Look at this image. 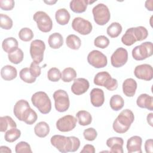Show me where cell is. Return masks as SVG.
<instances>
[{
  "instance_id": "obj_40",
  "label": "cell",
  "mask_w": 153,
  "mask_h": 153,
  "mask_svg": "<svg viewBox=\"0 0 153 153\" xmlns=\"http://www.w3.org/2000/svg\"><path fill=\"white\" fill-rule=\"evenodd\" d=\"M33 33L32 30L28 27H23L19 32V38L25 42H28L33 38Z\"/></svg>"
},
{
  "instance_id": "obj_48",
  "label": "cell",
  "mask_w": 153,
  "mask_h": 153,
  "mask_svg": "<svg viewBox=\"0 0 153 153\" xmlns=\"http://www.w3.org/2000/svg\"><path fill=\"white\" fill-rule=\"evenodd\" d=\"M153 140L149 139L146 140L145 143V149L146 153H152L153 152Z\"/></svg>"
},
{
  "instance_id": "obj_10",
  "label": "cell",
  "mask_w": 153,
  "mask_h": 153,
  "mask_svg": "<svg viewBox=\"0 0 153 153\" xmlns=\"http://www.w3.org/2000/svg\"><path fill=\"white\" fill-rule=\"evenodd\" d=\"M88 63L96 68L105 67L108 63L106 56L99 50H93L87 56Z\"/></svg>"
},
{
  "instance_id": "obj_14",
  "label": "cell",
  "mask_w": 153,
  "mask_h": 153,
  "mask_svg": "<svg viewBox=\"0 0 153 153\" xmlns=\"http://www.w3.org/2000/svg\"><path fill=\"white\" fill-rule=\"evenodd\" d=\"M134 74L138 79L145 81H151L153 78L152 67L148 64L137 65L134 68Z\"/></svg>"
},
{
  "instance_id": "obj_11",
  "label": "cell",
  "mask_w": 153,
  "mask_h": 153,
  "mask_svg": "<svg viewBox=\"0 0 153 153\" xmlns=\"http://www.w3.org/2000/svg\"><path fill=\"white\" fill-rule=\"evenodd\" d=\"M72 27L75 31L83 35L90 33L93 29L92 25L88 20L79 17L74 19L72 22Z\"/></svg>"
},
{
  "instance_id": "obj_22",
  "label": "cell",
  "mask_w": 153,
  "mask_h": 153,
  "mask_svg": "<svg viewBox=\"0 0 153 153\" xmlns=\"http://www.w3.org/2000/svg\"><path fill=\"white\" fill-rule=\"evenodd\" d=\"M89 2L88 0H72L69 4L70 8L76 13H84L85 11Z\"/></svg>"
},
{
  "instance_id": "obj_9",
  "label": "cell",
  "mask_w": 153,
  "mask_h": 153,
  "mask_svg": "<svg viewBox=\"0 0 153 153\" xmlns=\"http://www.w3.org/2000/svg\"><path fill=\"white\" fill-rule=\"evenodd\" d=\"M54 106L56 109L59 112L66 111L70 105L68 93L63 90H57L53 93Z\"/></svg>"
},
{
  "instance_id": "obj_19",
  "label": "cell",
  "mask_w": 153,
  "mask_h": 153,
  "mask_svg": "<svg viewBox=\"0 0 153 153\" xmlns=\"http://www.w3.org/2000/svg\"><path fill=\"white\" fill-rule=\"evenodd\" d=\"M137 105L141 108H145L149 111L153 110V97L146 94H141L137 98Z\"/></svg>"
},
{
  "instance_id": "obj_17",
  "label": "cell",
  "mask_w": 153,
  "mask_h": 153,
  "mask_svg": "<svg viewBox=\"0 0 153 153\" xmlns=\"http://www.w3.org/2000/svg\"><path fill=\"white\" fill-rule=\"evenodd\" d=\"M90 101L94 107H100L103 105L105 102L103 91L99 88H94L91 90L90 93Z\"/></svg>"
},
{
  "instance_id": "obj_49",
  "label": "cell",
  "mask_w": 153,
  "mask_h": 153,
  "mask_svg": "<svg viewBox=\"0 0 153 153\" xmlns=\"http://www.w3.org/2000/svg\"><path fill=\"white\" fill-rule=\"evenodd\" d=\"M81 153H94L95 148L94 146L90 144H87L84 146L80 152Z\"/></svg>"
},
{
  "instance_id": "obj_21",
  "label": "cell",
  "mask_w": 153,
  "mask_h": 153,
  "mask_svg": "<svg viewBox=\"0 0 153 153\" xmlns=\"http://www.w3.org/2000/svg\"><path fill=\"white\" fill-rule=\"evenodd\" d=\"M30 108V105L27 101L24 99H21L17 101L13 109V112L16 117L20 121H21L22 115L25 111Z\"/></svg>"
},
{
  "instance_id": "obj_26",
  "label": "cell",
  "mask_w": 153,
  "mask_h": 153,
  "mask_svg": "<svg viewBox=\"0 0 153 153\" xmlns=\"http://www.w3.org/2000/svg\"><path fill=\"white\" fill-rule=\"evenodd\" d=\"M19 43L17 40L13 37H9L4 39L2 42L3 50L8 54L18 48Z\"/></svg>"
},
{
  "instance_id": "obj_3",
  "label": "cell",
  "mask_w": 153,
  "mask_h": 153,
  "mask_svg": "<svg viewBox=\"0 0 153 153\" xmlns=\"http://www.w3.org/2000/svg\"><path fill=\"white\" fill-rule=\"evenodd\" d=\"M31 102L39 111L43 114H48L51 110V102L47 94L44 91L35 93L32 97Z\"/></svg>"
},
{
  "instance_id": "obj_50",
  "label": "cell",
  "mask_w": 153,
  "mask_h": 153,
  "mask_svg": "<svg viewBox=\"0 0 153 153\" xmlns=\"http://www.w3.org/2000/svg\"><path fill=\"white\" fill-rule=\"evenodd\" d=\"M153 1L152 0H149V1H146L145 2V7L148 9L149 11H153V5H152Z\"/></svg>"
},
{
  "instance_id": "obj_38",
  "label": "cell",
  "mask_w": 153,
  "mask_h": 153,
  "mask_svg": "<svg viewBox=\"0 0 153 153\" xmlns=\"http://www.w3.org/2000/svg\"><path fill=\"white\" fill-rule=\"evenodd\" d=\"M20 78L24 82L29 84L33 83L36 81V78L33 76L30 72L29 68H24L20 71Z\"/></svg>"
},
{
  "instance_id": "obj_6",
  "label": "cell",
  "mask_w": 153,
  "mask_h": 153,
  "mask_svg": "<svg viewBox=\"0 0 153 153\" xmlns=\"http://www.w3.org/2000/svg\"><path fill=\"white\" fill-rule=\"evenodd\" d=\"M133 59L136 60H143L149 57L153 54V45L151 42H144L136 46L131 52Z\"/></svg>"
},
{
  "instance_id": "obj_41",
  "label": "cell",
  "mask_w": 153,
  "mask_h": 153,
  "mask_svg": "<svg viewBox=\"0 0 153 153\" xmlns=\"http://www.w3.org/2000/svg\"><path fill=\"white\" fill-rule=\"evenodd\" d=\"M0 26L2 29L10 30L13 27V20L7 15L1 13L0 14Z\"/></svg>"
},
{
  "instance_id": "obj_33",
  "label": "cell",
  "mask_w": 153,
  "mask_h": 153,
  "mask_svg": "<svg viewBox=\"0 0 153 153\" xmlns=\"http://www.w3.org/2000/svg\"><path fill=\"white\" fill-rule=\"evenodd\" d=\"M137 41L133 32V27L128 29L121 38V42L127 46H130Z\"/></svg>"
},
{
  "instance_id": "obj_24",
  "label": "cell",
  "mask_w": 153,
  "mask_h": 153,
  "mask_svg": "<svg viewBox=\"0 0 153 153\" xmlns=\"http://www.w3.org/2000/svg\"><path fill=\"white\" fill-rule=\"evenodd\" d=\"M70 14L65 8H60L55 13V19L56 22L60 25H67L70 20Z\"/></svg>"
},
{
  "instance_id": "obj_32",
  "label": "cell",
  "mask_w": 153,
  "mask_h": 153,
  "mask_svg": "<svg viewBox=\"0 0 153 153\" xmlns=\"http://www.w3.org/2000/svg\"><path fill=\"white\" fill-rule=\"evenodd\" d=\"M109 104L112 110L118 111L123 108L124 100L120 95L115 94L111 97Z\"/></svg>"
},
{
  "instance_id": "obj_23",
  "label": "cell",
  "mask_w": 153,
  "mask_h": 153,
  "mask_svg": "<svg viewBox=\"0 0 153 153\" xmlns=\"http://www.w3.org/2000/svg\"><path fill=\"white\" fill-rule=\"evenodd\" d=\"M17 75V69L11 65H5L1 70V75L3 79L11 81L16 78Z\"/></svg>"
},
{
  "instance_id": "obj_47",
  "label": "cell",
  "mask_w": 153,
  "mask_h": 153,
  "mask_svg": "<svg viewBox=\"0 0 153 153\" xmlns=\"http://www.w3.org/2000/svg\"><path fill=\"white\" fill-rule=\"evenodd\" d=\"M29 70L32 75L35 78L41 75V67L38 64H36L33 62L31 63L30 65Z\"/></svg>"
},
{
  "instance_id": "obj_46",
  "label": "cell",
  "mask_w": 153,
  "mask_h": 153,
  "mask_svg": "<svg viewBox=\"0 0 153 153\" xmlns=\"http://www.w3.org/2000/svg\"><path fill=\"white\" fill-rule=\"evenodd\" d=\"M15 5L13 0H1L0 7L2 10L9 11L13 10Z\"/></svg>"
},
{
  "instance_id": "obj_43",
  "label": "cell",
  "mask_w": 153,
  "mask_h": 153,
  "mask_svg": "<svg viewBox=\"0 0 153 153\" xmlns=\"http://www.w3.org/2000/svg\"><path fill=\"white\" fill-rule=\"evenodd\" d=\"M15 151L16 153H32L30 145L24 141H21L17 143L15 146Z\"/></svg>"
},
{
  "instance_id": "obj_7",
  "label": "cell",
  "mask_w": 153,
  "mask_h": 153,
  "mask_svg": "<svg viewBox=\"0 0 153 153\" xmlns=\"http://www.w3.org/2000/svg\"><path fill=\"white\" fill-rule=\"evenodd\" d=\"M33 19L36 22L37 27L42 32H49L53 27V22L50 16L44 11H38L33 16Z\"/></svg>"
},
{
  "instance_id": "obj_5",
  "label": "cell",
  "mask_w": 153,
  "mask_h": 153,
  "mask_svg": "<svg viewBox=\"0 0 153 153\" xmlns=\"http://www.w3.org/2000/svg\"><path fill=\"white\" fill-rule=\"evenodd\" d=\"M94 20L96 24L103 26L110 20L111 14L109 8L104 4L100 3L94 7L92 10Z\"/></svg>"
},
{
  "instance_id": "obj_8",
  "label": "cell",
  "mask_w": 153,
  "mask_h": 153,
  "mask_svg": "<svg viewBox=\"0 0 153 153\" xmlns=\"http://www.w3.org/2000/svg\"><path fill=\"white\" fill-rule=\"evenodd\" d=\"M45 50V44L41 39H35L32 41L30 45V54L33 62L39 65L44 59V52Z\"/></svg>"
},
{
  "instance_id": "obj_45",
  "label": "cell",
  "mask_w": 153,
  "mask_h": 153,
  "mask_svg": "<svg viewBox=\"0 0 153 153\" xmlns=\"http://www.w3.org/2000/svg\"><path fill=\"white\" fill-rule=\"evenodd\" d=\"M83 135L85 139H86L87 140L93 141L96 138L97 136V133L94 128L90 127L84 130Z\"/></svg>"
},
{
  "instance_id": "obj_2",
  "label": "cell",
  "mask_w": 153,
  "mask_h": 153,
  "mask_svg": "<svg viewBox=\"0 0 153 153\" xmlns=\"http://www.w3.org/2000/svg\"><path fill=\"white\" fill-rule=\"evenodd\" d=\"M134 120V116L133 112L126 109L123 110L114 120L112 127L114 130L120 134L127 132Z\"/></svg>"
},
{
  "instance_id": "obj_31",
  "label": "cell",
  "mask_w": 153,
  "mask_h": 153,
  "mask_svg": "<svg viewBox=\"0 0 153 153\" xmlns=\"http://www.w3.org/2000/svg\"><path fill=\"white\" fill-rule=\"evenodd\" d=\"M66 44L71 49L77 50L81 47V41L78 36L74 34H71L67 36L66 39Z\"/></svg>"
},
{
  "instance_id": "obj_16",
  "label": "cell",
  "mask_w": 153,
  "mask_h": 153,
  "mask_svg": "<svg viewBox=\"0 0 153 153\" xmlns=\"http://www.w3.org/2000/svg\"><path fill=\"white\" fill-rule=\"evenodd\" d=\"M142 138L139 136H133L127 142V149L128 153H142Z\"/></svg>"
},
{
  "instance_id": "obj_25",
  "label": "cell",
  "mask_w": 153,
  "mask_h": 153,
  "mask_svg": "<svg viewBox=\"0 0 153 153\" xmlns=\"http://www.w3.org/2000/svg\"><path fill=\"white\" fill-rule=\"evenodd\" d=\"M48 43L51 48L58 49L60 48L63 44V36L60 33L58 32L53 33L49 36Z\"/></svg>"
},
{
  "instance_id": "obj_15",
  "label": "cell",
  "mask_w": 153,
  "mask_h": 153,
  "mask_svg": "<svg viewBox=\"0 0 153 153\" xmlns=\"http://www.w3.org/2000/svg\"><path fill=\"white\" fill-rule=\"evenodd\" d=\"M89 86V82L85 78H76L74 80V83L71 86V91L76 95H81L88 90Z\"/></svg>"
},
{
  "instance_id": "obj_44",
  "label": "cell",
  "mask_w": 153,
  "mask_h": 153,
  "mask_svg": "<svg viewBox=\"0 0 153 153\" xmlns=\"http://www.w3.org/2000/svg\"><path fill=\"white\" fill-rule=\"evenodd\" d=\"M94 44L96 47L103 49L109 45V40L106 36L104 35H100L94 39Z\"/></svg>"
},
{
  "instance_id": "obj_42",
  "label": "cell",
  "mask_w": 153,
  "mask_h": 153,
  "mask_svg": "<svg viewBox=\"0 0 153 153\" xmlns=\"http://www.w3.org/2000/svg\"><path fill=\"white\" fill-rule=\"evenodd\" d=\"M48 79L52 82H57L61 78V72L57 68H50L47 72Z\"/></svg>"
},
{
  "instance_id": "obj_36",
  "label": "cell",
  "mask_w": 153,
  "mask_h": 153,
  "mask_svg": "<svg viewBox=\"0 0 153 153\" xmlns=\"http://www.w3.org/2000/svg\"><path fill=\"white\" fill-rule=\"evenodd\" d=\"M23 52L19 48H17L16 50L8 54V57L10 62L16 65L22 62L23 59Z\"/></svg>"
},
{
  "instance_id": "obj_35",
  "label": "cell",
  "mask_w": 153,
  "mask_h": 153,
  "mask_svg": "<svg viewBox=\"0 0 153 153\" xmlns=\"http://www.w3.org/2000/svg\"><path fill=\"white\" fill-rule=\"evenodd\" d=\"M76 75L75 70L72 68L69 67L64 69L61 73V79L65 82H69L74 80Z\"/></svg>"
},
{
  "instance_id": "obj_20",
  "label": "cell",
  "mask_w": 153,
  "mask_h": 153,
  "mask_svg": "<svg viewBox=\"0 0 153 153\" xmlns=\"http://www.w3.org/2000/svg\"><path fill=\"white\" fill-rule=\"evenodd\" d=\"M137 89V82L133 78H127L123 83V93L127 97H133Z\"/></svg>"
},
{
  "instance_id": "obj_13",
  "label": "cell",
  "mask_w": 153,
  "mask_h": 153,
  "mask_svg": "<svg viewBox=\"0 0 153 153\" xmlns=\"http://www.w3.org/2000/svg\"><path fill=\"white\" fill-rule=\"evenodd\" d=\"M128 60V52L123 47L118 48L112 54L111 57V65L115 68L124 66Z\"/></svg>"
},
{
  "instance_id": "obj_37",
  "label": "cell",
  "mask_w": 153,
  "mask_h": 153,
  "mask_svg": "<svg viewBox=\"0 0 153 153\" xmlns=\"http://www.w3.org/2000/svg\"><path fill=\"white\" fill-rule=\"evenodd\" d=\"M21 136V131L16 128H12L7 130L4 135L5 140L10 143L14 142L17 140Z\"/></svg>"
},
{
  "instance_id": "obj_12",
  "label": "cell",
  "mask_w": 153,
  "mask_h": 153,
  "mask_svg": "<svg viewBox=\"0 0 153 153\" xmlns=\"http://www.w3.org/2000/svg\"><path fill=\"white\" fill-rule=\"evenodd\" d=\"M76 118L71 115H67L59 118L56 122V127L60 131L68 132L72 130L76 126Z\"/></svg>"
},
{
  "instance_id": "obj_30",
  "label": "cell",
  "mask_w": 153,
  "mask_h": 153,
  "mask_svg": "<svg viewBox=\"0 0 153 153\" xmlns=\"http://www.w3.org/2000/svg\"><path fill=\"white\" fill-rule=\"evenodd\" d=\"M77 120L79 125L82 126H88L91 124L92 121V117L90 112L88 111L81 110L78 111L76 114Z\"/></svg>"
},
{
  "instance_id": "obj_27",
  "label": "cell",
  "mask_w": 153,
  "mask_h": 153,
  "mask_svg": "<svg viewBox=\"0 0 153 153\" xmlns=\"http://www.w3.org/2000/svg\"><path fill=\"white\" fill-rule=\"evenodd\" d=\"M17 124L13 119L10 116L0 117V131L5 132L12 128H16Z\"/></svg>"
},
{
  "instance_id": "obj_53",
  "label": "cell",
  "mask_w": 153,
  "mask_h": 153,
  "mask_svg": "<svg viewBox=\"0 0 153 153\" xmlns=\"http://www.w3.org/2000/svg\"><path fill=\"white\" fill-rule=\"evenodd\" d=\"M44 2L47 4L48 5H53L54 4L57 2V1H44Z\"/></svg>"
},
{
  "instance_id": "obj_34",
  "label": "cell",
  "mask_w": 153,
  "mask_h": 153,
  "mask_svg": "<svg viewBox=\"0 0 153 153\" xmlns=\"http://www.w3.org/2000/svg\"><path fill=\"white\" fill-rule=\"evenodd\" d=\"M122 29V26L119 23L113 22L108 27L106 32L111 38H117L121 33Z\"/></svg>"
},
{
  "instance_id": "obj_28",
  "label": "cell",
  "mask_w": 153,
  "mask_h": 153,
  "mask_svg": "<svg viewBox=\"0 0 153 153\" xmlns=\"http://www.w3.org/2000/svg\"><path fill=\"white\" fill-rule=\"evenodd\" d=\"M35 134L39 137H46L50 132V127L45 121H41L36 124L34 127Z\"/></svg>"
},
{
  "instance_id": "obj_39",
  "label": "cell",
  "mask_w": 153,
  "mask_h": 153,
  "mask_svg": "<svg viewBox=\"0 0 153 153\" xmlns=\"http://www.w3.org/2000/svg\"><path fill=\"white\" fill-rule=\"evenodd\" d=\"M133 32L137 41H142L145 39L148 36V32L146 27L143 26L133 27Z\"/></svg>"
},
{
  "instance_id": "obj_51",
  "label": "cell",
  "mask_w": 153,
  "mask_h": 153,
  "mask_svg": "<svg viewBox=\"0 0 153 153\" xmlns=\"http://www.w3.org/2000/svg\"><path fill=\"white\" fill-rule=\"evenodd\" d=\"M147 122L151 126H153V122H152V119H153V114L152 113H149L147 115Z\"/></svg>"
},
{
  "instance_id": "obj_52",
  "label": "cell",
  "mask_w": 153,
  "mask_h": 153,
  "mask_svg": "<svg viewBox=\"0 0 153 153\" xmlns=\"http://www.w3.org/2000/svg\"><path fill=\"white\" fill-rule=\"evenodd\" d=\"M11 150L6 146H0V152H7V153H11Z\"/></svg>"
},
{
  "instance_id": "obj_4",
  "label": "cell",
  "mask_w": 153,
  "mask_h": 153,
  "mask_svg": "<svg viewBox=\"0 0 153 153\" xmlns=\"http://www.w3.org/2000/svg\"><path fill=\"white\" fill-rule=\"evenodd\" d=\"M94 84L96 85L105 87L109 91H113L118 87V81L116 79L111 77L106 71L97 73L94 78Z\"/></svg>"
},
{
  "instance_id": "obj_29",
  "label": "cell",
  "mask_w": 153,
  "mask_h": 153,
  "mask_svg": "<svg viewBox=\"0 0 153 153\" xmlns=\"http://www.w3.org/2000/svg\"><path fill=\"white\" fill-rule=\"evenodd\" d=\"M38 118V115L36 112L30 107L26 109L22 117V121H24L26 124L32 125L36 122Z\"/></svg>"
},
{
  "instance_id": "obj_18",
  "label": "cell",
  "mask_w": 153,
  "mask_h": 153,
  "mask_svg": "<svg viewBox=\"0 0 153 153\" xmlns=\"http://www.w3.org/2000/svg\"><path fill=\"white\" fill-rule=\"evenodd\" d=\"M124 140L120 137H112L106 140V145L111 149V152L123 153V146Z\"/></svg>"
},
{
  "instance_id": "obj_1",
  "label": "cell",
  "mask_w": 153,
  "mask_h": 153,
  "mask_svg": "<svg viewBox=\"0 0 153 153\" xmlns=\"http://www.w3.org/2000/svg\"><path fill=\"white\" fill-rule=\"evenodd\" d=\"M50 142L53 146L62 153L75 152L80 146V140L75 136L54 135L51 137Z\"/></svg>"
}]
</instances>
